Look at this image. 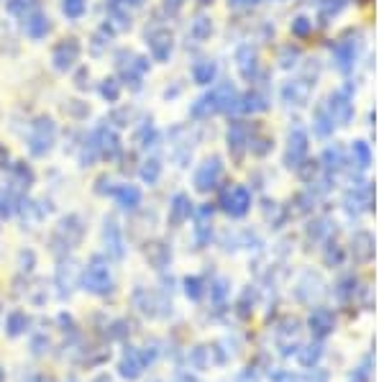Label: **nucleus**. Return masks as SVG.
Listing matches in <instances>:
<instances>
[{"label": "nucleus", "mask_w": 384, "mask_h": 382, "mask_svg": "<svg viewBox=\"0 0 384 382\" xmlns=\"http://www.w3.org/2000/svg\"><path fill=\"white\" fill-rule=\"evenodd\" d=\"M223 208L236 218L246 216L249 208H252V193H249L244 185H233V188H228L223 193Z\"/></svg>", "instance_id": "nucleus-8"}, {"label": "nucleus", "mask_w": 384, "mask_h": 382, "mask_svg": "<svg viewBox=\"0 0 384 382\" xmlns=\"http://www.w3.org/2000/svg\"><path fill=\"white\" fill-rule=\"evenodd\" d=\"M328 113H331L333 123H338V126H346L348 121L354 118V97L348 95V90H336L331 97H328V103H325Z\"/></svg>", "instance_id": "nucleus-5"}, {"label": "nucleus", "mask_w": 384, "mask_h": 382, "mask_svg": "<svg viewBox=\"0 0 384 382\" xmlns=\"http://www.w3.org/2000/svg\"><path fill=\"white\" fill-rule=\"evenodd\" d=\"M103 239H105V249H108V254L113 259H123L126 254V244H123V233H121V226L108 218L105 221V228H103Z\"/></svg>", "instance_id": "nucleus-11"}, {"label": "nucleus", "mask_w": 384, "mask_h": 382, "mask_svg": "<svg viewBox=\"0 0 384 382\" xmlns=\"http://www.w3.org/2000/svg\"><path fill=\"white\" fill-rule=\"evenodd\" d=\"M356 57H359V41H338L336 49H333V64L341 72H351L356 64Z\"/></svg>", "instance_id": "nucleus-12"}, {"label": "nucleus", "mask_w": 384, "mask_h": 382, "mask_svg": "<svg viewBox=\"0 0 384 382\" xmlns=\"http://www.w3.org/2000/svg\"><path fill=\"white\" fill-rule=\"evenodd\" d=\"M320 13L325 15V18H331V15H338L343 8H346V0H320L318 3Z\"/></svg>", "instance_id": "nucleus-36"}, {"label": "nucleus", "mask_w": 384, "mask_h": 382, "mask_svg": "<svg viewBox=\"0 0 384 382\" xmlns=\"http://www.w3.org/2000/svg\"><path fill=\"white\" fill-rule=\"evenodd\" d=\"M269 108V95L264 90H252L246 97H241V111L246 113H261Z\"/></svg>", "instance_id": "nucleus-22"}, {"label": "nucleus", "mask_w": 384, "mask_h": 382, "mask_svg": "<svg viewBox=\"0 0 384 382\" xmlns=\"http://www.w3.org/2000/svg\"><path fill=\"white\" fill-rule=\"evenodd\" d=\"M64 111H67V116H69V118L82 121V118H85V116L90 113V105H88V103H82V100H67Z\"/></svg>", "instance_id": "nucleus-35"}, {"label": "nucleus", "mask_w": 384, "mask_h": 382, "mask_svg": "<svg viewBox=\"0 0 384 382\" xmlns=\"http://www.w3.org/2000/svg\"><path fill=\"white\" fill-rule=\"evenodd\" d=\"M333 128H336V123H333L331 118V113H328V108L325 105H320L318 111H315V121H313V131L318 136H331L333 134Z\"/></svg>", "instance_id": "nucleus-24"}, {"label": "nucleus", "mask_w": 384, "mask_h": 382, "mask_svg": "<svg viewBox=\"0 0 384 382\" xmlns=\"http://www.w3.org/2000/svg\"><path fill=\"white\" fill-rule=\"evenodd\" d=\"M26 326H29V318H26V313L23 311H13V313L8 315V323L6 329L11 336H18V334H23L26 331Z\"/></svg>", "instance_id": "nucleus-30"}, {"label": "nucleus", "mask_w": 384, "mask_h": 382, "mask_svg": "<svg viewBox=\"0 0 384 382\" xmlns=\"http://www.w3.org/2000/svg\"><path fill=\"white\" fill-rule=\"evenodd\" d=\"M177 3H182V0H177Z\"/></svg>", "instance_id": "nucleus-44"}, {"label": "nucleus", "mask_w": 384, "mask_h": 382, "mask_svg": "<svg viewBox=\"0 0 384 382\" xmlns=\"http://www.w3.org/2000/svg\"><path fill=\"white\" fill-rule=\"evenodd\" d=\"M218 77V64L213 60H200L192 64V80L198 85H210Z\"/></svg>", "instance_id": "nucleus-19"}, {"label": "nucleus", "mask_w": 384, "mask_h": 382, "mask_svg": "<svg viewBox=\"0 0 384 382\" xmlns=\"http://www.w3.org/2000/svg\"><path fill=\"white\" fill-rule=\"evenodd\" d=\"M162 177V162L159 159H146L144 167H141V180L149 182V185H156Z\"/></svg>", "instance_id": "nucleus-27"}, {"label": "nucleus", "mask_w": 384, "mask_h": 382, "mask_svg": "<svg viewBox=\"0 0 384 382\" xmlns=\"http://www.w3.org/2000/svg\"><path fill=\"white\" fill-rule=\"evenodd\" d=\"M85 80H90V69L82 67L80 72H77V77H74V85H77L80 90H85V88H88V83H85Z\"/></svg>", "instance_id": "nucleus-39"}, {"label": "nucleus", "mask_w": 384, "mask_h": 382, "mask_svg": "<svg viewBox=\"0 0 384 382\" xmlns=\"http://www.w3.org/2000/svg\"><path fill=\"white\" fill-rule=\"evenodd\" d=\"M80 54H82V46L77 39L74 36L62 39L60 44L52 49V67L57 69V72H67V69H72L74 64H77Z\"/></svg>", "instance_id": "nucleus-4"}, {"label": "nucleus", "mask_w": 384, "mask_h": 382, "mask_svg": "<svg viewBox=\"0 0 384 382\" xmlns=\"http://www.w3.org/2000/svg\"><path fill=\"white\" fill-rule=\"evenodd\" d=\"M0 382H3V369H0Z\"/></svg>", "instance_id": "nucleus-43"}, {"label": "nucleus", "mask_w": 384, "mask_h": 382, "mask_svg": "<svg viewBox=\"0 0 384 382\" xmlns=\"http://www.w3.org/2000/svg\"><path fill=\"white\" fill-rule=\"evenodd\" d=\"M282 97H284L287 105L308 103V97H310V83H305V80H289V83L282 88Z\"/></svg>", "instance_id": "nucleus-13"}, {"label": "nucleus", "mask_w": 384, "mask_h": 382, "mask_svg": "<svg viewBox=\"0 0 384 382\" xmlns=\"http://www.w3.org/2000/svg\"><path fill=\"white\" fill-rule=\"evenodd\" d=\"M185 287H187V295H190L192 300H198L200 295H203V282H200V278H187Z\"/></svg>", "instance_id": "nucleus-38"}, {"label": "nucleus", "mask_w": 384, "mask_h": 382, "mask_svg": "<svg viewBox=\"0 0 384 382\" xmlns=\"http://www.w3.org/2000/svg\"><path fill=\"white\" fill-rule=\"evenodd\" d=\"M146 259L154 264L156 270H164L172 259V252L167 244H162V241H151V244H146Z\"/></svg>", "instance_id": "nucleus-20"}, {"label": "nucleus", "mask_w": 384, "mask_h": 382, "mask_svg": "<svg viewBox=\"0 0 384 382\" xmlns=\"http://www.w3.org/2000/svg\"><path fill=\"white\" fill-rule=\"evenodd\" d=\"M343 162H346V159H343V149H341V146H336V144H333V146H328V149H325V154H323L325 170H338Z\"/></svg>", "instance_id": "nucleus-32"}, {"label": "nucleus", "mask_w": 384, "mask_h": 382, "mask_svg": "<svg viewBox=\"0 0 384 382\" xmlns=\"http://www.w3.org/2000/svg\"><path fill=\"white\" fill-rule=\"evenodd\" d=\"M105 29L111 34H123V31L131 29V15H128V8H121V6H111L108 11V23Z\"/></svg>", "instance_id": "nucleus-18"}, {"label": "nucleus", "mask_w": 384, "mask_h": 382, "mask_svg": "<svg viewBox=\"0 0 384 382\" xmlns=\"http://www.w3.org/2000/svg\"><path fill=\"white\" fill-rule=\"evenodd\" d=\"M90 142L95 144L100 159H116L121 154V136L113 126H97L90 134Z\"/></svg>", "instance_id": "nucleus-3"}, {"label": "nucleus", "mask_w": 384, "mask_h": 382, "mask_svg": "<svg viewBox=\"0 0 384 382\" xmlns=\"http://www.w3.org/2000/svg\"><path fill=\"white\" fill-rule=\"evenodd\" d=\"M295 60H300L297 46H284V49H282V54H280V64H282V67H295V64H297Z\"/></svg>", "instance_id": "nucleus-37"}, {"label": "nucleus", "mask_w": 384, "mask_h": 382, "mask_svg": "<svg viewBox=\"0 0 384 382\" xmlns=\"http://www.w3.org/2000/svg\"><path fill=\"white\" fill-rule=\"evenodd\" d=\"M62 13L67 18L77 21V18H82V15L88 13V0H62Z\"/></svg>", "instance_id": "nucleus-28"}, {"label": "nucleus", "mask_w": 384, "mask_h": 382, "mask_svg": "<svg viewBox=\"0 0 384 382\" xmlns=\"http://www.w3.org/2000/svg\"><path fill=\"white\" fill-rule=\"evenodd\" d=\"M308 131L300 126H295L292 131H289L287 136V154H284V162H287V167H300L305 162V157H308Z\"/></svg>", "instance_id": "nucleus-6"}, {"label": "nucleus", "mask_w": 384, "mask_h": 382, "mask_svg": "<svg viewBox=\"0 0 384 382\" xmlns=\"http://www.w3.org/2000/svg\"><path fill=\"white\" fill-rule=\"evenodd\" d=\"M111 6H121V8H136V6H144V0H111Z\"/></svg>", "instance_id": "nucleus-40"}, {"label": "nucleus", "mask_w": 384, "mask_h": 382, "mask_svg": "<svg viewBox=\"0 0 384 382\" xmlns=\"http://www.w3.org/2000/svg\"><path fill=\"white\" fill-rule=\"evenodd\" d=\"M8 162H11V151H8L6 146L0 144V170H6V167H11Z\"/></svg>", "instance_id": "nucleus-41"}, {"label": "nucleus", "mask_w": 384, "mask_h": 382, "mask_svg": "<svg viewBox=\"0 0 384 382\" xmlns=\"http://www.w3.org/2000/svg\"><path fill=\"white\" fill-rule=\"evenodd\" d=\"M11 180H13L15 188L29 190L34 185V170L26 162H15V165H11Z\"/></svg>", "instance_id": "nucleus-21"}, {"label": "nucleus", "mask_w": 384, "mask_h": 382, "mask_svg": "<svg viewBox=\"0 0 384 382\" xmlns=\"http://www.w3.org/2000/svg\"><path fill=\"white\" fill-rule=\"evenodd\" d=\"M236 62H238V72H241L246 80H254V75H256V69H259L256 49H252L249 44L241 46V49L236 52Z\"/></svg>", "instance_id": "nucleus-15"}, {"label": "nucleus", "mask_w": 384, "mask_h": 382, "mask_svg": "<svg viewBox=\"0 0 384 382\" xmlns=\"http://www.w3.org/2000/svg\"><path fill=\"white\" fill-rule=\"evenodd\" d=\"M82 285L85 290L92 292V295H105V292L113 287V275L111 267H108V259L100 254H95L85 267V275H82Z\"/></svg>", "instance_id": "nucleus-2"}, {"label": "nucleus", "mask_w": 384, "mask_h": 382, "mask_svg": "<svg viewBox=\"0 0 384 382\" xmlns=\"http://www.w3.org/2000/svg\"><path fill=\"white\" fill-rule=\"evenodd\" d=\"M289 31H292V36L305 39L313 31V18H308V15H297V18H292V23H289Z\"/></svg>", "instance_id": "nucleus-33"}, {"label": "nucleus", "mask_w": 384, "mask_h": 382, "mask_svg": "<svg viewBox=\"0 0 384 382\" xmlns=\"http://www.w3.org/2000/svg\"><path fill=\"white\" fill-rule=\"evenodd\" d=\"M351 157L356 159V165L362 167V170H366L371 162V149H369V144L366 142H356L354 146H351Z\"/></svg>", "instance_id": "nucleus-31"}, {"label": "nucleus", "mask_w": 384, "mask_h": 382, "mask_svg": "<svg viewBox=\"0 0 384 382\" xmlns=\"http://www.w3.org/2000/svg\"><path fill=\"white\" fill-rule=\"evenodd\" d=\"M144 364H146L144 354H141L139 349H128V352L123 354V360H121L118 369H121V375H123V377H128V380H136V377L144 372Z\"/></svg>", "instance_id": "nucleus-14"}, {"label": "nucleus", "mask_w": 384, "mask_h": 382, "mask_svg": "<svg viewBox=\"0 0 384 382\" xmlns=\"http://www.w3.org/2000/svg\"><path fill=\"white\" fill-rule=\"evenodd\" d=\"M221 175H223L221 159H218V157L205 159V162H203V165L195 170V188H198L200 193H210V190L218 185Z\"/></svg>", "instance_id": "nucleus-7"}, {"label": "nucleus", "mask_w": 384, "mask_h": 382, "mask_svg": "<svg viewBox=\"0 0 384 382\" xmlns=\"http://www.w3.org/2000/svg\"><path fill=\"white\" fill-rule=\"evenodd\" d=\"M210 34H213V21H210L207 15H198V18L190 23V36L195 39V41H205V39H210Z\"/></svg>", "instance_id": "nucleus-25"}, {"label": "nucleus", "mask_w": 384, "mask_h": 382, "mask_svg": "<svg viewBox=\"0 0 384 382\" xmlns=\"http://www.w3.org/2000/svg\"><path fill=\"white\" fill-rule=\"evenodd\" d=\"M149 39V54L154 62H167L172 57L174 49V39H172L170 29H154L151 34H146Z\"/></svg>", "instance_id": "nucleus-9"}, {"label": "nucleus", "mask_w": 384, "mask_h": 382, "mask_svg": "<svg viewBox=\"0 0 384 382\" xmlns=\"http://www.w3.org/2000/svg\"><path fill=\"white\" fill-rule=\"evenodd\" d=\"M136 144H139L141 149H151V146H156V144H159V131H156L151 123L141 126L139 131H136Z\"/></svg>", "instance_id": "nucleus-26"}, {"label": "nucleus", "mask_w": 384, "mask_h": 382, "mask_svg": "<svg viewBox=\"0 0 384 382\" xmlns=\"http://www.w3.org/2000/svg\"><path fill=\"white\" fill-rule=\"evenodd\" d=\"M23 31H26V36L34 39V41H41L46 39V34L52 31V18L41 11H31L29 15H23Z\"/></svg>", "instance_id": "nucleus-10"}, {"label": "nucleus", "mask_w": 384, "mask_h": 382, "mask_svg": "<svg viewBox=\"0 0 384 382\" xmlns=\"http://www.w3.org/2000/svg\"><path fill=\"white\" fill-rule=\"evenodd\" d=\"M113 198L123 210H136L141 205V190L136 185H118L113 190Z\"/></svg>", "instance_id": "nucleus-17"}, {"label": "nucleus", "mask_w": 384, "mask_h": 382, "mask_svg": "<svg viewBox=\"0 0 384 382\" xmlns=\"http://www.w3.org/2000/svg\"><path fill=\"white\" fill-rule=\"evenodd\" d=\"M192 216V203L185 193H177L170 203V221L174 226H182Z\"/></svg>", "instance_id": "nucleus-16"}, {"label": "nucleus", "mask_w": 384, "mask_h": 382, "mask_svg": "<svg viewBox=\"0 0 384 382\" xmlns=\"http://www.w3.org/2000/svg\"><path fill=\"white\" fill-rule=\"evenodd\" d=\"M233 6H241V8H249V6H256L259 0H231Z\"/></svg>", "instance_id": "nucleus-42"}, {"label": "nucleus", "mask_w": 384, "mask_h": 382, "mask_svg": "<svg viewBox=\"0 0 384 382\" xmlns=\"http://www.w3.org/2000/svg\"><path fill=\"white\" fill-rule=\"evenodd\" d=\"M97 90H100L103 100H108V103H118L121 100V83L118 80H113V77H105Z\"/></svg>", "instance_id": "nucleus-29"}, {"label": "nucleus", "mask_w": 384, "mask_h": 382, "mask_svg": "<svg viewBox=\"0 0 384 382\" xmlns=\"http://www.w3.org/2000/svg\"><path fill=\"white\" fill-rule=\"evenodd\" d=\"M54 142H57V123H54L49 116H39L34 123H31L29 131V151L31 157H46L52 151Z\"/></svg>", "instance_id": "nucleus-1"}, {"label": "nucleus", "mask_w": 384, "mask_h": 382, "mask_svg": "<svg viewBox=\"0 0 384 382\" xmlns=\"http://www.w3.org/2000/svg\"><path fill=\"white\" fill-rule=\"evenodd\" d=\"M34 6H36V0H8L6 8H8V13H13V15H29L31 11H34Z\"/></svg>", "instance_id": "nucleus-34"}, {"label": "nucleus", "mask_w": 384, "mask_h": 382, "mask_svg": "<svg viewBox=\"0 0 384 382\" xmlns=\"http://www.w3.org/2000/svg\"><path fill=\"white\" fill-rule=\"evenodd\" d=\"M190 113H192V118H207V116L218 113V105H215L213 93H205L203 97H198V100L192 103Z\"/></svg>", "instance_id": "nucleus-23"}]
</instances>
